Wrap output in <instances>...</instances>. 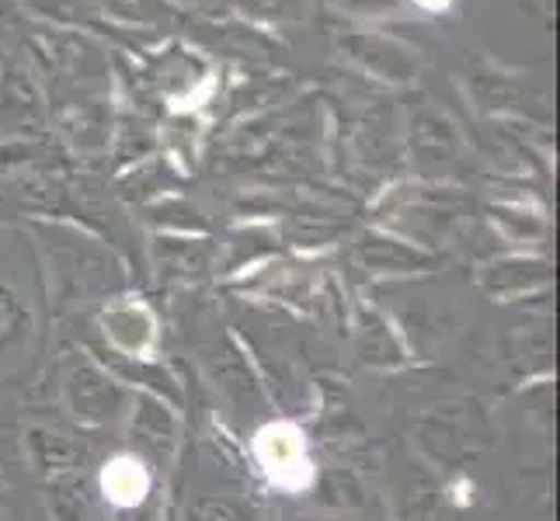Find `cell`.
<instances>
[{"label":"cell","mask_w":560,"mask_h":521,"mask_svg":"<svg viewBox=\"0 0 560 521\" xmlns=\"http://www.w3.org/2000/svg\"><path fill=\"white\" fill-rule=\"evenodd\" d=\"M28 455L38 470H49V473H60L70 470L77 462V446L60 435V431H49V428H32L28 431Z\"/></svg>","instance_id":"3957f363"},{"label":"cell","mask_w":560,"mask_h":521,"mask_svg":"<svg viewBox=\"0 0 560 521\" xmlns=\"http://www.w3.org/2000/svg\"><path fill=\"white\" fill-rule=\"evenodd\" d=\"M67 403L77 417L84 421H112L122 407V390L112 376H105L98 365L91 362H73L63 379Z\"/></svg>","instance_id":"6da1fadb"},{"label":"cell","mask_w":560,"mask_h":521,"mask_svg":"<svg viewBox=\"0 0 560 521\" xmlns=\"http://www.w3.org/2000/svg\"><path fill=\"white\" fill-rule=\"evenodd\" d=\"M25 323H28V317L22 313V306H18L14 293H8V288H0V344L22 334V327H25Z\"/></svg>","instance_id":"5b68a950"},{"label":"cell","mask_w":560,"mask_h":521,"mask_svg":"<svg viewBox=\"0 0 560 521\" xmlns=\"http://www.w3.org/2000/svg\"><path fill=\"white\" fill-rule=\"evenodd\" d=\"M140 462H126V476H119V470L108 466L105 473V490L122 500V505H129V500H140V490H143V473L137 470Z\"/></svg>","instance_id":"277c9868"},{"label":"cell","mask_w":560,"mask_h":521,"mask_svg":"<svg viewBox=\"0 0 560 521\" xmlns=\"http://www.w3.org/2000/svg\"><path fill=\"white\" fill-rule=\"evenodd\" d=\"M137 407L132 411V446H140L147 455H164V449L175 446V417L167 414V407L158 396H137Z\"/></svg>","instance_id":"7a4b0ae2"}]
</instances>
